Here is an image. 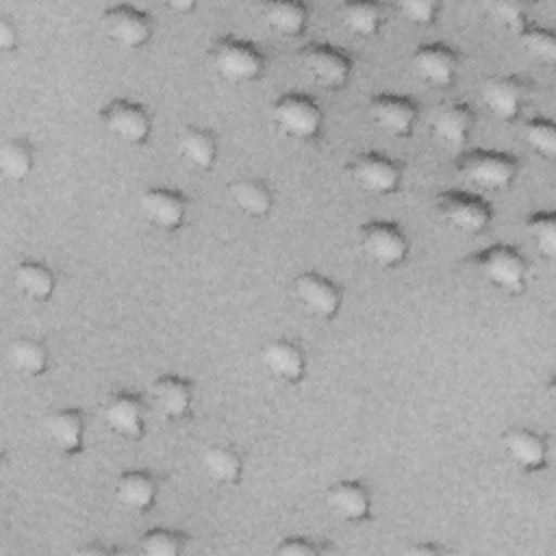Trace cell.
Returning <instances> with one entry per match:
<instances>
[{"label":"cell","mask_w":556,"mask_h":556,"mask_svg":"<svg viewBox=\"0 0 556 556\" xmlns=\"http://www.w3.org/2000/svg\"><path fill=\"white\" fill-rule=\"evenodd\" d=\"M454 167L463 178H467L476 187L491 189V191L508 189L519 174V161L515 154L504 150H484V148H473L463 152L456 159Z\"/></svg>","instance_id":"cell-1"},{"label":"cell","mask_w":556,"mask_h":556,"mask_svg":"<svg viewBox=\"0 0 556 556\" xmlns=\"http://www.w3.org/2000/svg\"><path fill=\"white\" fill-rule=\"evenodd\" d=\"M211 63L217 74L230 83L256 80L265 70L261 48L248 39L224 35L211 46Z\"/></svg>","instance_id":"cell-2"},{"label":"cell","mask_w":556,"mask_h":556,"mask_svg":"<svg viewBox=\"0 0 556 556\" xmlns=\"http://www.w3.org/2000/svg\"><path fill=\"white\" fill-rule=\"evenodd\" d=\"M480 274L500 291L517 295L526 287L528 263L523 254L510 243H493L471 256Z\"/></svg>","instance_id":"cell-3"},{"label":"cell","mask_w":556,"mask_h":556,"mask_svg":"<svg viewBox=\"0 0 556 556\" xmlns=\"http://www.w3.org/2000/svg\"><path fill=\"white\" fill-rule=\"evenodd\" d=\"M271 117L287 137L298 141L315 139L324 124V113L317 100L300 91H289L276 98L271 106Z\"/></svg>","instance_id":"cell-4"},{"label":"cell","mask_w":556,"mask_h":556,"mask_svg":"<svg viewBox=\"0 0 556 556\" xmlns=\"http://www.w3.org/2000/svg\"><path fill=\"white\" fill-rule=\"evenodd\" d=\"M439 215L456 230L465 235H478L489 228L493 219L491 204L471 191L445 189L434 200Z\"/></svg>","instance_id":"cell-5"},{"label":"cell","mask_w":556,"mask_h":556,"mask_svg":"<svg viewBox=\"0 0 556 556\" xmlns=\"http://www.w3.org/2000/svg\"><path fill=\"white\" fill-rule=\"evenodd\" d=\"M363 252L380 267H397L408 256V237L400 224L371 219L358 228Z\"/></svg>","instance_id":"cell-6"},{"label":"cell","mask_w":556,"mask_h":556,"mask_svg":"<svg viewBox=\"0 0 556 556\" xmlns=\"http://www.w3.org/2000/svg\"><path fill=\"white\" fill-rule=\"evenodd\" d=\"M306 74L324 89H341L352 74V56L334 43H308L300 50Z\"/></svg>","instance_id":"cell-7"},{"label":"cell","mask_w":556,"mask_h":556,"mask_svg":"<svg viewBox=\"0 0 556 556\" xmlns=\"http://www.w3.org/2000/svg\"><path fill=\"white\" fill-rule=\"evenodd\" d=\"M102 126L117 139L130 146H141L152 132V117L141 102L113 98L100 109Z\"/></svg>","instance_id":"cell-8"},{"label":"cell","mask_w":556,"mask_h":556,"mask_svg":"<svg viewBox=\"0 0 556 556\" xmlns=\"http://www.w3.org/2000/svg\"><path fill=\"white\" fill-rule=\"evenodd\" d=\"M350 176L358 187L376 195L395 193L402 185V165L384 152H361L348 165Z\"/></svg>","instance_id":"cell-9"},{"label":"cell","mask_w":556,"mask_h":556,"mask_svg":"<svg viewBox=\"0 0 556 556\" xmlns=\"http://www.w3.org/2000/svg\"><path fill=\"white\" fill-rule=\"evenodd\" d=\"M102 26L106 35L122 48H143L154 30L152 17L132 4H111L102 11Z\"/></svg>","instance_id":"cell-10"},{"label":"cell","mask_w":556,"mask_h":556,"mask_svg":"<svg viewBox=\"0 0 556 556\" xmlns=\"http://www.w3.org/2000/svg\"><path fill=\"white\" fill-rule=\"evenodd\" d=\"M293 295L313 317L319 319H332L343 304L341 287L319 271L298 274L293 280Z\"/></svg>","instance_id":"cell-11"},{"label":"cell","mask_w":556,"mask_h":556,"mask_svg":"<svg viewBox=\"0 0 556 556\" xmlns=\"http://www.w3.org/2000/svg\"><path fill=\"white\" fill-rule=\"evenodd\" d=\"M480 93H482L486 109L495 117H500L504 122H513L515 117H519V113L523 111V106L532 93V80H528L526 76H517V74L493 76L482 85Z\"/></svg>","instance_id":"cell-12"},{"label":"cell","mask_w":556,"mask_h":556,"mask_svg":"<svg viewBox=\"0 0 556 556\" xmlns=\"http://www.w3.org/2000/svg\"><path fill=\"white\" fill-rule=\"evenodd\" d=\"M371 122L393 137H406L413 132L419 106L413 98L402 93H376L367 102Z\"/></svg>","instance_id":"cell-13"},{"label":"cell","mask_w":556,"mask_h":556,"mask_svg":"<svg viewBox=\"0 0 556 556\" xmlns=\"http://www.w3.org/2000/svg\"><path fill=\"white\" fill-rule=\"evenodd\" d=\"M458 63V52L443 41L421 43L413 52L415 74L432 87H450L456 80Z\"/></svg>","instance_id":"cell-14"},{"label":"cell","mask_w":556,"mask_h":556,"mask_svg":"<svg viewBox=\"0 0 556 556\" xmlns=\"http://www.w3.org/2000/svg\"><path fill=\"white\" fill-rule=\"evenodd\" d=\"M104 424L124 439H141L146 432V404L132 391H115L102 404Z\"/></svg>","instance_id":"cell-15"},{"label":"cell","mask_w":556,"mask_h":556,"mask_svg":"<svg viewBox=\"0 0 556 556\" xmlns=\"http://www.w3.org/2000/svg\"><path fill=\"white\" fill-rule=\"evenodd\" d=\"M141 213L161 230H178L185 224L189 200L180 189L150 187L139 198Z\"/></svg>","instance_id":"cell-16"},{"label":"cell","mask_w":556,"mask_h":556,"mask_svg":"<svg viewBox=\"0 0 556 556\" xmlns=\"http://www.w3.org/2000/svg\"><path fill=\"white\" fill-rule=\"evenodd\" d=\"M156 410L172 421L185 419L193 406V384L178 374H161L150 387Z\"/></svg>","instance_id":"cell-17"},{"label":"cell","mask_w":556,"mask_h":556,"mask_svg":"<svg viewBox=\"0 0 556 556\" xmlns=\"http://www.w3.org/2000/svg\"><path fill=\"white\" fill-rule=\"evenodd\" d=\"M508 458L521 471H541L547 465V439L530 428H508L502 434Z\"/></svg>","instance_id":"cell-18"},{"label":"cell","mask_w":556,"mask_h":556,"mask_svg":"<svg viewBox=\"0 0 556 556\" xmlns=\"http://www.w3.org/2000/svg\"><path fill=\"white\" fill-rule=\"evenodd\" d=\"M261 358L267 371L289 384H298L306 374V356L291 339H271L261 348Z\"/></svg>","instance_id":"cell-19"},{"label":"cell","mask_w":556,"mask_h":556,"mask_svg":"<svg viewBox=\"0 0 556 556\" xmlns=\"http://www.w3.org/2000/svg\"><path fill=\"white\" fill-rule=\"evenodd\" d=\"M326 502L334 515L358 523L371 515V493L361 480H339L326 491Z\"/></svg>","instance_id":"cell-20"},{"label":"cell","mask_w":556,"mask_h":556,"mask_svg":"<svg viewBox=\"0 0 556 556\" xmlns=\"http://www.w3.org/2000/svg\"><path fill=\"white\" fill-rule=\"evenodd\" d=\"M473 124H476V113L469 104L447 102L434 113L432 132L441 143L450 148H460L469 139Z\"/></svg>","instance_id":"cell-21"},{"label":"cell","mask_w":556,"mask_h":556,"mask_svg":"<svg viewBox=\"0 0 556 556\" xmlns=\"http://www.w3.org/2000/svg\"><path fill=\"white\" fill-rule=\"evenodd\" d=\"M46 432L54 447L67 456H74L85 445V417L80 408L63 406L48 415Z\"/></svg>","instance_id":"cell-22"},{"label":"cell","mask_w":556,"mask_h":556,"mask_svg":"<svg viewBox=\"0 0 556 556\" xmlns=\"http://www.w3.org/2000/svg\"><path fill=\"white\" fill-rule=\"evenodd\" d=\"M119 504L132 513H146L159 497V480L148 469H128L115 482Z\"/></svg>","instance_id":"cell-23"},{"label":"cell","mask_w":556,"mask_h":556,"mask_svg":"<svg viewBox=\"0 0 556 556\" xmlns=\"http://www.w3.org/2000/svg\"><path fill=\"white\" fill-rule=\"evenodd\" d=\"M178 152L195 169H211L217 159V139L208 128L189 124L178 132Z\"/></svg>","instance_id":"cell-24"},{"label":"cell","mask_w":556,"mask_h":556,"mask_svg":"<svg viewBox=\"0 0 556 556\" xmlns=\"http://www.w3.org/2000/svg\"><path fill=\"white\" fill-rule=\"evenodd\" d=\"M230 198L235 206L250 217H265L274 206V193L269 185L254 176L237 178L230 185Z\"/></svg>","instance_id":"cell-25"},{"label":"cell","mask_w":556,"mask_h":556,"mask_svg":"<svg viewBox=\"0 0 556 556\" xmlns=\"http://www.w3.org/2000/svg\"><path fill=\"white\" fill-rule=\"evenodd\" d=\"M13 280H15V287L26 298L37 300V302L48 300L56 287L54 271L43 261H35V258L20 261L13 271Z\"/></svg>","instance_id":"cell-26"},{"label":"cell","mask_w":556,"mask_h":556,"mask_svg":"<svg viewBox=\"0 0 556 556\" xmlns=\"http://www.w3.org/2000/svg\"><path fill=\"white\" fill-rule=\"evenodd\" d=\"M265 24L285 37H298L308 22V7L293 0H274L263 4Z\"/></svg>","instance_id":"cell-27"},{"label":"cell","mask_w":556,"mask_h":556,"mask_svg":"<svg viewBox=\"0 0 556 556\" xmlns=\"http://www.w3.org/2000/svg\"><path fill=\"white\" fill-rule=\"evenodd\" d=\"M202 467L213 482L230 486L241 480L243 458L230 445H211L202 454Z\"/></svg>","instance_id":"cell-28"},{"label":"cell","mask_w":556,"mask_h":556,"mask_svg":"<svg viewBox=\"0 0 556 556\" xmlns=\"http://www.w3.org/2000/svg\"><path fill=\"white\" fill-rule=\"evenodd\" d=\"M9 361L24 376H41L48 369L50 352L39 339L20 337L9 345Z\"/></svg>","instance_id":"cell-29"},{"label":"cell","mask_w":556,"mask_h":556,"mask_svg":"<svg viewBox=\"0 0 556 556\" xmlns=\"http://www.w3.org/2000/svg\"><path fill=\"white\" fill-rule=\"evenodd\" d=\"M341 22L358 37H374L382 28V7L371 0L341 4Z\"/></svg>","instance_id":"cell-30"},{"label":"cell","mask_w":556,"mask_h":556,"mask_svg":"<svg viewBox=\"0 0 556 556\" xmlns=\"http://www.w3.org/2000/svg\"><path fill=\"white\" fill-rule=\"evenodd\" d=\"M35 165V150L22 137H11L0 146V169L9 180H24Z\"/></svg>","instance_id":"cell-31"},{"label":"cell","mask_w":556,"mask_h":556,"mask_svg":"<svg viewBox=\"0 0 556 556\" xmlns=\"http://www.w3.org/2000/svg\"><path fill=\"white\" fill-rule=\"evenodd\" d=\"M523 226L539 252L552 261L556 256V215L552 211H534L526 217Z\"/></svg>","instance_id":"cell-32"},{"label":"cell","mask_w":556,"mask_h":556,"mask_svg":"<svg viewBox=\"0 0 556 556\" xmlns=\"http://www.w3.org/2000/svg\"><path fill=\"white\" fill-rule=\"evenodd\" d=\"M185 545L187 534L174 528H150L141 534V552L148 556H178Z\"/></svg>","instance_id":"cell-33"},{"label":"cell","mask_w":556,"mask_h":556,"mask_svg":"<svg viewBox=\"0 0 556 556\" xmlns=\"http://www.w3.org/2000/svg\"><path fill=\"white\" fill-rule=\"evenodd\" d=\"M519 41L521 46L541 63L545 65H554L556 63V39L554 33L545 26H536L532 22H528L519 33Z\"/></svg>","instance_id":"cell-34"},{"label":"cell","mask_w":556,"mask_h":556,"mask_svg":"<svg viewBox=\"0 0 556 556\" xmlns=\"http://www.w3.org/2000/svg\"><path fill=\"white\" fill-rule=\"evenodd\" d=\"M526 143L545 159L556 156V128L549 117H532L523 124Z\"/></svg>","instance_id":"cell-35"},{"label":"cell","mask_w":556,"mask_h":556,"mask_svg":"<svg viewBox=\"0 0 556 556\" xmlns=\"http://www.w3.org/2000/svg\"><path fill=\"white\" fill-rule=\"evenodd\" d=\"M330 549L332 545L324 543L321 539H308V536H285L276 545V552L285 556H319Z\"/></svg>","instance_id":"cell-36"},{"label":"cell","mask_w":556,"mask_h":556,"mask_svg":"<svg viewBox=\"0 0 556 556\" xmlns=\"http://www.w3.org/2000/svg\"><path fill=\"white\" fill-rule=\"evenodd\" d=\"M484 9H486L497 22H502L504 26H508V28L515 30V33H519V30L530 22V17L526 15V11H523L519 4H515V2H486Z\"/></svg>","instance_id":"cell-37"},{"label":"cell","mask_w":556,"mask_h":556,"mask_svg":"<svg viewBox=\"0 0 556 556\" xmlns=\"http://www.w3.org/2000/svg\"><path fill=\"white\" fill-rule=\"evenodd\" d=\"M395 9L413 24H432L439 15V4L430 0H402L395 4Z\"/></svg>","instance_id":"cell-38"},{"label":"cell","mask_w":556,"mask_h":556,"mask_svg":"<svg viewBox=\"0 0 556 556\" xmlns=\"http://www.w3.org/2000/svg\"><path fill=\"white\" fill-rule=\"evenodd\" d=\"M15 46H17V26L7 15H2L0 17V48L4 52H11Z\"/></svg>","instance_id":"cell-39"},{"label":"cell","mask_w":556,"mask_h":556,"mask_svg":"<svg viewBox=\"0 0 556 556\" xmlns=\"http://www.w3.org/2000/svg\"><path fill=\"white\" fill-rule=\"evenodd\" d=\"M447 547L441 545V543H430V541H424V543H415L406 549V554H417V556H439V554H445Z\"/></svg>","instance_id":"cell-40"},{"label":"cell","mask_w":556,"mask_h":556,"mask_svg":"<svg viewBox=\"0 0 556 556\" xmlns=\"http://www.w3.org/2000/svg\"><path fill=\"white\" fill-rule=\"evenodd\" d=\"M167 9L174 13H187V11H193L195 4L191 0H172L167 2Z\"/></svg>","instance_id":"cell-41"},{"label":"cell","mask_w":556,"mask_h":556,"mask_svg":"<svg viewBox=\"0 0 556 556\" xmlns=\"http://www.w3.org/2000/svg\"><path fill=\"white\" fill-rule=\"evenodd\" d=\"M80 554H113L117 552L115 547H106V545H85L78 549Z\"/></svg>","instance_id":"cell-42"}]
</instances>
